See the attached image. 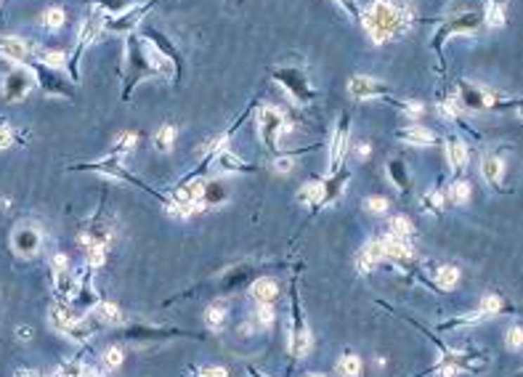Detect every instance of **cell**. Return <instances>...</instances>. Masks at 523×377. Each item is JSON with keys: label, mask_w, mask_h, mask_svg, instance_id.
<instances>
[{"label": "cell", "mask_w": 523, "mask_h": 377, "mask_svg": "<svg viewBox=\"0 0 523 377\" xmlns=\"http://www.w3.org/2000/svg\"><path fill=\"white\" fill-rule=\"evenodd\" d=\"M335 3H337V6H340V8H343V11L348 13L351 19H356V22L361 19V8H359L356 0H335Z\"/></svg>", "instance_id": "52"}, {"label": "cell", "mask_w": 523, "mask_h": 377, "mask_svg": "<svg viewBox=\"0 0 523 377\" xmlns=\"http://www.w3.org/2000/svg\"><path fill=\"white\" fill-rule=\"evenodd\" d=\"M433 279H436V284H439V290H454L457 287V282H460V268L457 266H441L436 274H433Z\"/></svg>", "instance_id": "33"}, {"label": "cell", "mask_w": 523, "mask_h": 377, "mask_svg": "<svg viewBox=\"0 0 523 377\" xmlns=\"http://www.w3.org/2000/svg\"><path fill=\"white\" fill-rule=\"evenodd\" d=\"M388 234L391 237H399V239H409L415 234V223L406 218V216H391L388 220Z\"/></svg>", "instance_id": "31"}, {"label": "cell", "mask_w": 523, "mask_h": 377, "mask_svg": "<svg viewBox=\"0 0 523 377\" xmlns=\"http://www.w3.org/2000/svg\"><path fill=\"white\" fill-rule=\"evenodd\" d=\"M104 260H107V244H91L88 247V266H104Z\"/></svg>", "instance_id": "46"}, {"label": "cell", "mask_w": 523, "mask_h": 377, "mask_svg": "<svg viewBox=\"0 0 523 377\" xmlns=\"http://www.w3.org/2000/svg\"><path fill=\"white\" fill-rule=\"evenodd\" d=\"M361 25H364V32L369 35V40L375 46H382L391 37L409 32V27H412V11L399 8L393 0H372L367 11L361 13Z\"/></svg>", "instance_id": "2"}, {"label": "cell", "mask_w": 523, "mask_h": 377, "mask_svg": "<svg viewBox=\"0 0 523 377\" xmlns=\"http://www.w3.org/2000/svg\"><path fill=\"white\" fill-rule=\"evenodd\" d=\"M444 149H446V162H449V168L457 173H463L465 168H467V159H470L467 144L460 141V138H454V135H449V138L444 141Z\"/></svg>", "instance_id": "18"}, {"label": "cell", "mask_w": 523, "mask_h": 377, "mask_svg": "<svg viewBox=\"0 0 523 377\" xmlns=\"http://www.w3.org/2000/svg\"><path fill=\"white\" fill-rule=\"evenodd\" d=\"M11 144H13V128L8 125V122L0 120V152L8 149Z\"/></svg>", "instance_id": "50"}, {"label": "cell", "mask_w": 523, "mask_h": 377, "mask_svg": "<svg viewBox=\"0 0 523 377\" xmlns=\"http://www.w3.org/2000/svg\"><path fill=\"white\" fill-rule=\"evenodd\" d=\"M83 362L80 359H72V362H64V364H59L56 369H53V375L51 377H80V372H83Z\"/></svg>", "instance_id": "42"}, {"label": "cell", "mask_w": 523, "mask_h": 377, "mask_svg": "<svg viewBox=\"0 0 523 377\" xmlns=\"http://www.w3.org/2000/svg\"><path fill=\"white\" fill-rule=\"evenodd\" d=\"M35 43H30L22 35H3L0 37V59L16 61V64H27L35 59Z\"/></svg>", "instance_id": "13"}, {"label": "cell", "mask_w": 523, "mask_h": 377, "mask_svg": "<svg viewBox=\"0 0 523 377\" xmlns=\"http://www.w3.org/2000/svg\"><path fill=\"white\" fill-rule=\"evenodd\" d=\"M484 314L481 311H470V314H463V317H454L449 319V322H444L441 324V329H454V327H470V324H478V322H484Z\"/></svg>", "instance_id": "38"}, {"label": "cell", "mask_w": 523, "mask_h": 377, "mask_svg": "<svg viewBox=\"0 0 523 377\" xmlns=\"http://www.w3.org/2000/svg\"><path fill=\"white\" fill-rule=\"evenodd\" d=\"M369 154H372V146H369L367 141H361V144H356V157H359V159H367Z\"/></svg>", "instance_id": "55"}, {"label": "cell", "mask_w": 523, "mask_h": 377, "mask_svg": "<svg viewBox=\"0 0 523 377\" xmlns=\"http://www.w3.org/2000/svg\"><path fill=\"white\" fill-rule=\"evenodd\" d=\"M35 74H32V70L27 67V64H16V67H11L8 72L3 74V83H0V93H3V98L6 101H24V98L30 96L32 91H35Z\"/></svg>", "instance_id": "7"}, {"label": "cell", "mask_w": 523, "mask_h": 377, "mask_svg": "<svg viewBox=\"0 0 523 377\" xmlns=\"http://www.w3.org/2000/svg\"><path fill=\"white\" fill-rule=\"evenodd\" d=\"M250 295H252V300H255V303H271L273 298L279 295V287H276V282H273V279L263 277V279L252 282Z\"/></svg>", "instance_id": "26"}, {"label": "cell", "mask_w": 523, "mask_h": 377, "mask_svg": "<svg viewBox=\"0 0 523 377\" xmlns=\"http://www.w3.org/2000/svg\"><path fill=\"white\" fill-rule=\"evenodd\" d=\"M303 377H324V375H321V372H306Z\"/></svg>", "instance_id": "60"}, {"label": "cell", "mask_w": 523, "mask_h": 377, "mask_svg": "<svg viewBox=\"0 0 523 377\" xmlns=\"http://www.w3.org/2000/svg\"><path fill=\"white\" fill-rule=\"evenodd\" d=\"M27 67L32 70L37 88H40L46 96H51V98H72L70 83H64V80H61L59 70H51V67H46L43 61H37V59H30V61H27Z\"/></svg>", "instance_id": "8"}, {"label": "cell", "mask_w": 523, "mask_h": 377, "mask_svg": "<svg viewBox=\"0 0 523 377\" xmlns=\"http://www.w3.org/2000/svg\"><path fill=\"white\" fill-rule=\"evenodd\" d=\"M80 377H104V372L101 369H96V366H83V372H80Z\"/></svg>", "instance_id": "56"}, {"label": "cell", "mask_w": 523, "mask_h": 377, "mask_svg": "<svg viewBox=\"0 0 523 377\" xmlns=\"http://www.w3.org/2000/svg\"><path fill=\"white\" fill-rule=\"evenodd\" d=\"M255 322H258L263 329L271 327V324H273V308H271V303H258V311H255Z\"/></svg>", "instance_id": "48"}, {"label": "cell", "mask_w": 523, "mask_h": 377, "mask_svg": "<svg viewBox=\"0 0 523 377\" xmlns=\"http://www.w3.org/2000/svg\"><path fill=\"white\" fill-rule=\"evenodd\" d=\"M51 274H53V292H56V298L64 300V303H72V298L77 292V274H72V266L51 268Z\"/></svg>", "instance_id": "15"}, {"label": "cell", "mask_w": 523, "mask_h": 377, "mask_svg": "<svg viewBox=\"0 0 523 377\" xmlns=\"http://www.w3.org/2000/svg\"><path fill=\"white\" fill-rule=\"evenodd\" d=\"M337 375L340 377H359L361 375V359H359L356 353H343L340 359H337Z\"/></svg>", "instance_id": "30"}, {"label": "cell", "mask_w": 523, "mask_h": 377, "mask_svg": "<svg viewBox=\"0 0 523 377\" xmlns=\"http://www.w3.org/2000/svg\"><path fill=\"white\" fill-rule=\"evenodd\" d=\"M481 176H484V181H486L491 189H500L502 176H505V162H502L500 154L486 152V154L481 157Z\"/></svg>", "instance_id": "19"}, {"label": "cell", "mask_w": 523, "mask_h": 377, "mask_svg": "<svg viewBox=\"0 0 523 377\" xmlns=\"http://www.w3.org/2000/svg\"><path fill=\"white\" fill-rule=\"evenodd\" d=\"M96 3L107 16H117V13L125 11V0H96Z\"/></svg>", "instance_id": "49"}, {"label": "cell", "mask_w": 523, "mask_h": 377, "mask_svg": "<svg viewBox=\"0 0 523 377\" xmlns=\"http://www.w3.org/2000/svg\"><path fill=\"white\" fill-rule=\"evenodd\" d=\"M348 181H351V171H348V168H340L337 173H330V178L324 181V197H321L319 207L335 202L337 197L343 194V189L348 186Z\"/></svg>", "instance_id": "21"}, {"label": "cell", "mask_w": 523, "mask_h": 377, "mask_svg": "<svg viewBox=\"0 0 523 377\" xmlns=\"http://www.w3.org/2000/svg\"><path fill=\"white\" fill-rule=\"evenodd\" d=\"M37 25L43 27L48 35H56L61 27L67 25V11L61 6H51V8H46V11L37 16Z\"/></svg>", "instance_id": "23"}, {"label": "cell", "mask_w": 523, "mask_h": 377, "mask_svg": "<svg viewBox=\"0 0 523 377\" xmlns=\"http://www.w3.org/2000/svg\"><path fill=\"white\" fill-rule=\"evenodd\" d=\"M200 377H228L224 366H200Z\"/></svg>", "instance_id": "53"}, {"label": "cell", "mask_w": 523, "mask_h": 377, "mask_svg": "<svg viewBox=\"0 0 523 377\" xmlns=\"http://www.w3.org/2000/svg\"><path fill=\"white\" fill-rule=\"evenodd\" d=\"M484 19H486V25L491 27V29H502V27H505V11H502L500 3H494V0H486V11H484Z\"/></svg>", "instance_id": "36"}, {"label": "cell", "mask_w": 523, "mask_h": 377, "mask_svg": "<svg viewBox=\"0 0 523 377\" xmlns=\"http://www.w3.org/2000/svg\"><path fill=\"white\" fill-rule=\"evenodd\" d=\"M48 319H51V327L56 329V332H64L77 317H75V311H72V303L56 300V303L51 305V311H48Z\"/></svg>", "instance_id": "22"}, {"label": "cell", "mask_w": 523, "mask_h": 377, "mask_svg": "<svg viewBox=\"0 0 523 377\" xmlns=\"http://www.w3.org/2000/svg\"><path fill=\"white\" fill-rule=\"evenodd\" d=\"M478 27H481V16L473 11L460 13V16H452V19H444L441 22V27L436 29L433 40H430V48L436 51L441 67H444V43L452 35H460V32H476Z\"/></svg>", "instance_id": "5"}, {"label": "cell", "mask_w": 523, "mask_h": 377, "mask_svg": "<svg viewBox=\"0 0 523 377\" xmlns=\"http://www.w3.org/2000/svg\"><path fill=\"white\" fill-rule=\"evenodd\" d=\"M101 362H104L107 369H117V366H122V351L117 345H109L107 351L101 353Z\"/></svg>", "instance_id": "47"}, {"label": "cell", "mask_w": 523, "mask_h": 377, "mask_svg": "<svg viewBox=\"0 0 523 377\" xmlns=\"http://www.w3.org/2000/svg\"><path fill=\"white\" fill-rule=\"evenodd\" d=\"M271 77L285 88L295 101H300V104H309V101L316 98V91H314V86L309 83V74H306L303 67H276L271 72Z\"/></svg>", "instance_id": "6"}, {"label": "cell", "mask_w": 523, "mask_h": 377, "mask_svg": "<svg viewBox=\"0 0 523 377\" xmlns=\"http://www.w3.org/2000/svg\"><path fill=\"white\" fill-rule=\"evenodd\" d=\"M321 197H324V183H321V181H309V183H303V186H300V192H297V202L311 205V207H319Z\"/></svg>", "instance_id": "27"}, {"label": "cell", "mask_w": 523, "mask_h": 377, "mask_svg": "<svg viewBox=\"0 0 523 377\" xmlns=\"http://www.w3.org/2000/svg\"><path fill=\"white\" fill-rule=\"evenodd\" d=\"M19 338H22V340H30V338H32V329L19 327Z\"/></svg>", "instance_id": "58"}, {"label": "cell", "mask_w": 523, "mask_h": 377, "mask_svg": "<svg viewBox=\"0 0 523 377\" xmlns=\"http://www.w3.org/2000/svg\"><path fill=\"white\" fill-rule=\"evenodd\" d=\"M226 317H228V305L221 303V300H215V303H210L207 305V311H205V324L210 329H221L226 324Z\"/></svg>", "instance_id": "29"}, {"label": "cell", "mask_w": 523, "mask_h": 377, "mask_svg": "<svg viewBox=\"0 0 523 377\" xmlns=\"http://www.w3.org/2000/svg\"><path fill=\"white\" fill-rule=\"evenodd\" d=\"M255 122H258V135H261V141L266 144L269 152H276V149H279V138L292 131L290 122H287V117L282 114V110L273 107V104H263V107H258V112H255Z\"/></svg>", "instance_id": "3"}, {"label": "cell", "mask_w": 523, "mask_h": 377, "mask_svg": "<svg viewBox=\"0 0 523 377\" xmlns=\"http://www.w3.org/2000/svg\"><path fill=\"white\" fill-rule=\"evenodd\" d=\"M361 205H364V210H367V213H372V216H382V213L391 207V202H388L385 197H367Z\"/></svg>", "instance_id": "44"}, {"label": "cell", "mask_w": 523, "mask_h": 377, "mask_svg": "<svg viewBox=\"0 0 523 377\" xmlns=\"http://www.w3.org/2000/svg\"><path fill=\"white\" fill-rule=\"evenodd\" d=\"M439 112L441 117H446V120H460V114H463V104H460V98H444L439 104Z\"/></svg>", "instance_id": "40"}, {"label": "cell", "mask_w": 523, "mask_h": 377, "mask_svg": "<svg viewBox=\"0 0 523 377\" xmlns=\"http://www.w3.org/2000/svg\"><path fill=\"white\" fill-rule=\"evenodd\" d=\"M98 327H101V322H98V319L91 314V317H77L70 324V327L61 332V335H64L67 340H72V343H85V340H91V338H93V332Z\"/></svg>", "instance_id": "16"}, {"label": "cell", "mask_w": 523, "mask_h": 377, "mask_svg": "<svg viewBox=\"0 0 523 377\" xmlns=\"http://www.w3.org/2000/svg\"><path fill=\"white\" fill-rule=\"evenodd\" d=\"M104 19H107V13H88V16L83 19V25H80L75 51H72L70 61H67V70H70L75 83L80 80V59H83V53L91 48L96 40H98V35L104 32Z\"/></svg>", "instance_id": "4"}, {"label": "cell", "mask_w": 523, "mask_h": 377, "mask_svg": "<svg viewBox=\"0 0 523 377\" xmlns=\"http://www.w3.org/2000/svg\"><path fill=\"white\" fill-rule=\"evenodd\" d=\"M478 311H481V314H484L486 319L500 317L502 311H505V300H502L497 292H486V295L481 298V305H478Z\"/></svg>", "instance_id": "32"}, {"label": "cell", "mask_w": 523, "mask_h": 377, "mask_svg": "<svg viewBox=\"0 0 523 377\" xmlns=\"http://www.w3.org/2000/svg\"><path fill=\"white\" fill-rule=\"evenodd\" d=\"M247 375H250V377H269L266 372H261V369H255V366H250V369H247Z\"/></svg>", "instance_id": "59"}, {"label": "cell", "mask_w": 523, "mask_h": 377, "mask_svg": "<svg viewBox=\"0 0 523 377\" xmlns=\"http://www.w3.org/2000/svg\"><path fill=\"white\" fill-rule=\"evenodd\" d=\"M505 345L510 348L512 353H518L523 348V327H518V324H512L508 332H505Z\"/></svg>", "instance_id": "43"}, {"label": "cell", "mask_w": 523, "mask_h": 377, "mask_svg": "<svg viewBox=\"0 0 523 377\" xmlns=\"http://www.w3.org/2000/svg\"><path fill=\"white\" fill-rule=\"evenodd\" d=\"M292 168H295L292 157H279L276 162H273V171H276V173H290Z\"/></svg>", "instance_id": "54"}, {"label": "cell", "mask_w": 523, "mask_h": 377, "mask_svg": "<svg viewBox=\"0 0 523 377\" xmlns=\"http://www.w3.org/2000/svg\"><path fill=\"white\" fill-rule=\"evenodd\" d=\"M226 186L221 181H213V183H207L205 186V197H202V202L205 205H221V202H226Z\"/></svg>", "instance_id": "35"}, {"label": "cell", "mask_w": 523, "mask_h": 377, "mask_svg": "<svg viewBox=\"0 0 523 377\" xmlns=\"http://www.w3.org/2000/svg\"><path fill=\"white\" fill-rule=\"evenodd\" d=\"M396 135H399L404 144H412V146H430L433 141H436V131H430V128L420 125V122L404 125Z\"/></svg>", "instance_id": "20"}, {"label": "cell", "mask_w": 523, "mask_h": 377, "mask_svg": "<svg viewBox=\"0 0 523 377\" xmlns=\"http://www.w3.org/2000/svg\"><path fill=\"white\" fill-rule=\"evenodd\" d=\"M91 314H93V317L101 322V327H104V324H120V322H122L120 308L115 303H109V300H98Z\"/></svg>", "instance_id": "28"}, {"label": "cell", "mask_w": 523, "mask_h": 377, "mask_svg": "<svg viewBox=\"0 0 523 377\" xmlns=\"http://www.w3.org/2000/svg\"><path fill=\"white\" fill-rule=\"evenodd\" d=\"M155 3L157 0L141 3V6H131V8H125L122 13H117V16H107V19H104V32H107V35H128V32H133L136 25L146 16V11H149Z\"/></svg>", "instance_id": "10"}, {"label": "cell", "mask_w": 523, "mask_h": 377, "mask_svg": "<svg viewBox=\"0 0 523 377\" xmlns=\"http://www.w3.org/2000/svg\"><path fill=\"white\" fill-rule=\"evenodd\" d=\"M128 88H125V96L131 93L133 83H138L143 77H162L167 83L176 80V72H179V61L170 59L165 51L157 46L155 40L149 37H133L128 40Z\"/></svg>", "instance_id": "1"}, {"label": "cell", "mask_w": 523, "mask_h": 377, "mask_svg": "<svg viewBox=\"0 0 523 377\" xmlns=\"http://www.w3.org/2000/svg\"><path fill=\"white\" fill-rule=\"evenodd\" d=\"M210 162H213V168H218V171L224 173H252L255 171V165L252 162H247V159H242L239 154H234L231 149H221L218 154H213L210 157Z\"/></svg>", "instance_id": "17"}, {"label": "cell", "mask_w": 523, "mask_h": 377, "mask_svg": "<svg viewBox=\"0 0 523 377\" xmlns=\"http://www.w3.org/2000/svg\"><path fill=\"white\" fill-rule=\"evenodd\" d=\"M136 144H138V135H136V133H122L117 141H115V152L125 157L128 152H133V149H136Z\"/></svg>", "instance_id": "45"}, {"label": "cell", "mask_w": 523, "mask_h": 377, "mask_svg": "<svg viewBox=\"0 0 523 377\" xmlns=\"http://www.w3.org/2000/svg\"><path fill=\"white\" fill-rule=\"evenodd\" d=\"M46 67H51V70H61V67H67V53L64 51H40V59Z\"/></svg>", "instance_id": "39"}, {"label": "cell", "mask_w": 523, "mask_h": 377, "mask_svg": "<svg viewBox=\"0 0 523 377\" xmlns=\"http://www.w3.org/2000/svg\"><path fill=\"white\" fill-rule=\"evenodd\" d=\"M470 194H473V189H470V183L467 181H454L452 186H449V199H452L454 205H467V202H470Z\"/></svg>", "instance_id": "37"}, {"label": "cell", "mask_w": 523, "mask_h": 377, "mask_svg": "<svg viewBox=\"0 0 523 377\" xmlns=\"http://www.w3.org/2000/svg\"><path fill=\"white\" fill-rule=\"evenodd\" d=\"M348 93L356 101H369V98H380L388 93V86H382L380 80L375 77H364V74H356L348 80Z\"/></svg>", "instance_id": "14"}, {"label": "cell", "mask_w": 523, "mask_h": 377, "mask_svg": "<svg viewBox=\"0 0 523 377\" xmlns=\"http://www.w3.org/2000/svg\"><path fill=\"white\" fill-rule=\"evenodd\" d=\"M385 173H388V181L401 192V194H406L409 192V173H406L404 162L401 159H388V165H385Z\"/></svg>", "instance_id": "25"}, {"label": "cell", "mask_w": 523, "mask_h": 377, "mask_svg": "<svg viewBox=\"0 0 523 377\" xmlns=\"http://www.w3.org/2000/svg\"><path fill=\"white\" fill-rule=\"evenodd\" d=\"M420 205H422L425 213H441V210H444V194H441L439 189H433L428 194H422Z\"/></svg>", "instance_id": "41"}, {"label": "cell", "mask_w": 523, "mask_h": 377, "mask_svg": "<svg viewBox=\"0 0 523 377\" xmlns=\"http://www.w3.org/2000/svg\"><path fill=\"white\" fill-rule=\"evenodd\" d=\"M13 377H40V372H37V369H16V375Z\"/></svg>", "instance_id": "57"}, {"label": "cell", "mask_w": 523, "mask_h": 377, "mask_svg": "<svg viewBox=\"0 0 523 377\" xmlns=\"http://www.w3.org/2000/svg\"><path fill=\"white\" fill-rule=\"evenodd\" d=\"M348 138H351V117L340 114L335 125L332 141H330V173H337L343 168V159L348 154Z\"/></svg>", "instance_id": "12"}, {"label": "cell", "mask_w": 523, "mask_h": 377, "mask_svg": "<svg viewBox=\"0 0 523 377\" xmlns=\"http://www.w3.org/2000/svg\"><path fill=\"white\" fill-rule=\"evenodd\" d=\"M311 351V332L306 319L300 314V300H297L295 284H292V324H290V353L292 359H303Z\"/></svg>", "instance_id": "9"}, {"label": "cell", "mask_w": 523, "mask_h": 377, "mask_svg": "<svg viewBox=\"0 0 523 377\" xmlns=\"http://www.w3.org/2000/svg\"><path fill=\"white\" fill-rule=\"evenodd\" d=\"M382 244H385V258H391V260H409L415 256V250L409 247L406 239H399V237H391V234L382 237Z\"/></svg>", "instance_id": "24"}, {"label": "cell", "mask_w": 523, "mask_h": 377, "mask_svg": "<svg viewBox=\"0 0 523 377\" xmlns=\"http://www.w3.org/2000/svg\"><path fill=\"white\" fill-rule=\"evenodd\" d=\"M40 244H43V234H40V229H37V226H32V223H19V226L13 229L11 247H13V253H16V256H22V258L37 256Z\"/></svg>", "instance_id": "11"}, {"label": "cell", "mask_w": 523, "mask_h": 377, "mask_svg": "<svg viewBox=\"0 0 523 377\" xmlns=\"http://www.w3.org/2000/svg\"><path fill=\"white\" fill-rule=\"evenodd\" d=\"M401 112H404L406 117H422V112H425V107H422V101H404L401 104Z\"/></svg>", "instance_id": "51"}, {"label": "cell", "mask_w": 523, "mask_h": 377, "mask_svg": "<svg viewBox=\"0 0 523 377\" xmlns=\"http://www.w3.org/2000/svg\"><path fill=\"white\" fill-rule=\"evenodd\" d=\"M155 149L157 152H162V154H167L170 149H173V144H176V128L173 125H162L160 131L155 133Z\"/></svg>", "instance_id": "34"}, {"label": "cell", "mask_w": 523, "mask_h": 377, "mask_svg": "<svg viewBox=\"0 0 523 377\" xmlns=\"http://www.w3.org/2000/svg\"><path fill=\"white\" fill-rule=\"evenodd\" d=\"M494 3H500V6H502V3H505V0H494Z\"/></svg>", "instance_id": "61"}]
</instances>
